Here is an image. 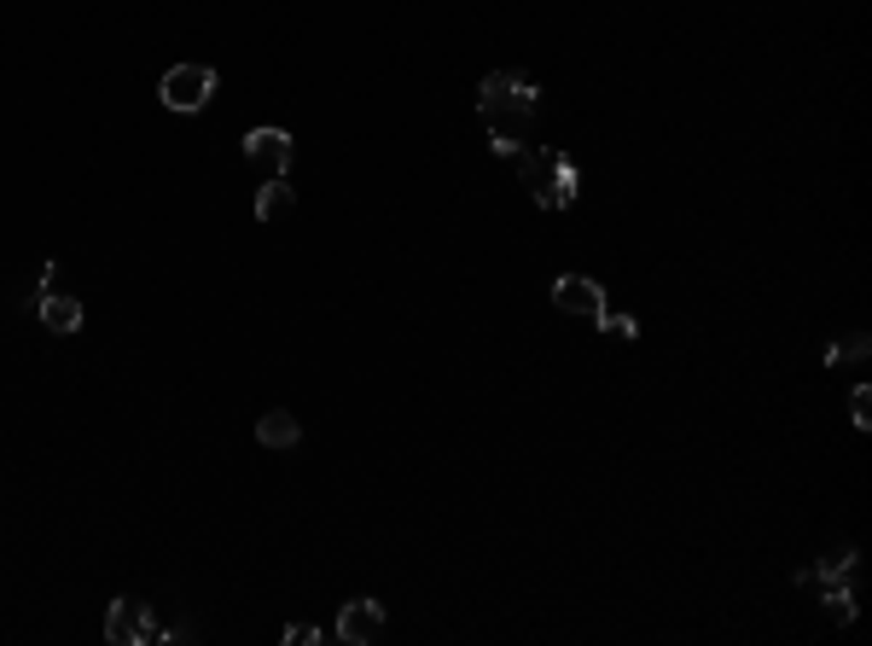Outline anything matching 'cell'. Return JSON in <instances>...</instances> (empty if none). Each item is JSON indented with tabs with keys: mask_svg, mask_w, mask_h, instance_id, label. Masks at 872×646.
Listing matches in <instances>:
<instances>
[{
	"mask_svg": "<svg viewBox=\"0 0 872 646\" xmlns=\"http://www.w3.org/2000/svg\"><path fill=\"white\" fill-rule=\"evenodd\" d=\"M35 315H42V327H47V332H58V338L82 332V303H76V297L42 292V297H35Z\"/></svg>",
	"mask_w": 872,
	"mask_h": 646,
	"instance_id": "ba28073f",
	"label": "cell"
},
{
	"mask_svg": "<svg viewBox=\"0 0 872 646\" xmlns=\"http://www.w3.org/2000/svg\"><path fill=\"white\" fill-rule=\"evenodd\" d=\"M536 106H541L536 83H523V76H512V70H489V76L477 83V117H483L489 146H495L500 157H518V152H523V134H530Z\"/></svg>",
	"mask_w": 872,
	"mask_h": 646,
	"instance_id": "6da1fadb",
	"label": "cell"
},
{
	"mask_svg": "<svg viewBox=\"0 0 872 646\" xmlns=\"http://www.w3.org/2000/svg\"><path fill=\"white\" fill-rule=\"evenodd\" d=\"M518 175L536 193L541 210H571L576 205V169L559 152H518Z\"/></svg>",
	"mask_w": 872,
	"mask_h": 646,
	"instance_id": "7a4b0ae2",
	"label": "cell"
},
{
	"mask_svg": "<svg viewBox=\"0 0 872 646\" xmlns=\"http://www.w3.org/2000/svg\"><path fill=\"white\" fill-rule=\"evenodd\" d=\"M867 355H872V338L867 332H849V338H838V344L826 350V368H861Z\"/></svg>",
	"mask_w": 872,
	"mask_h": 646,
	"instance_id": "8fae6325",
	"label": "cell"
},
{
	"mask_svg": "<svg viewBox=\"0 0 872 646\" xmlns=\"http://www.w3.org/2000/svg\"><path fill=\"white\" fill-rule=\"evenodd\" d=\"M256 437L268 442V449H297V442H302V426H297L286 408H274V414L256 419Z\"/></svg>",
	"mask_w": 872,
	"mask_h": 646,
	"instance_id": "9c48e42d",
	"label": "cell"
},
{
	"mask_svg": "<svg viewBox=\"0 0 872 646\" xmlns=\"http://www.w3.org/2000/svg\"><path fill=\"white\" fill-rule=\"evenodd\" d=\"M106 640H111V646H146V640H157V629H152V605H140V600H111V612H106Z\"/></svg>",
	"mask_w": 872,
	"mask_h": 646,
	"instance_id": "8992f818",
	"label": "cell"
},
{
	"mask_svg": "<svg viewBox=\"0 0 872 646\" xmlns=\"http://www.w3.org/2000/svg\"><path fill=\"white\" fill-rule=\"evenodd\" d=\"M856 612H861L856 594H849L843 582H831V589H826V617H831V623H856Z\"/></svg>",
	"mask_w": 872,
	"mask_h": 646,
	"instance_id": "4fadbf2b",
	"label": "cell"
},
{
	"mask_svg": "<svg viewBox=\"0 0 872 646\" xmlns=\"http://www.w3.org/2000/svg\"><path fill=\"white\" fill-rule=\"evenodd\" d=\"M157 94H164L169 111H205L216 99V70L210 65H175L164 83H157Z\"/></svg>",
	"mask_w": 872,
	"mask_h": 646,
	"instance_id": "3957f363",
	"label": "cell"
},
{
	"mask_svg": "<svg viewBox=\"0 0 872 646\" xmlns=\"http://www.w3.org/2000/svg\"><path fill=\"white\" fill-rule=\"evenodd\" d=\"M384 635V605L378 600H350L338 612V640L343 646H373Z\"/></svg>",
	"mask_w": 872,
	"mask_h": 646,
	"instance_id": "52a82bcc",
	"label": "cell"
},
{
	"mask_svg": "<svg viewBox=\"0 0 872 646\" xmlns=\"http://www.w3.org/2000/svg\"><path fill=\"white\" fill-rule=\"evenodd\" d=\"M599 327L611 332V338H622V344H628V338L640 332V320H634V315H611V309H605V320H599Z\"/></svg>",
	"mask_w": 872,
	"mask_h": 646,
	"instance_id": "9a60e30c",
	"label": "cell"
},
{
	"mask_svg": "<svg viewBox=\"0 0 872 646\" xmlns=\"http://www.w3.org/2000/svg\"><path fill=\"white\" fill-rule=\"evenodd\" d=\"M291 210H297V193L286 180H268V187L256 193V221H286Z\"/></svg>",
	"mask_w": 872,
	"mask_h": 646,
	"instance_id": "30bf717a",
	"label": "cell"
},
{
	"mask_svg": "<svg viewBox=\"0 0 872 646\" xmlns=\"http://www.w3.org/2000/svg\"><path fill=\"white\" fill-rule=\"evenodd\" d=\"M849 419H856V431H872V385H856V396H849Z\"/></svg>",
	"mask_w": 872,
	"mask_h": 646,
	"instance_id": "5bb4252c",
	"label": "cell"
},
{
	"mask_svg": "<svg viewBox=\"0 0 872 646\" xmlns=\"http://www.w3.org/2000/svg\"><path fill=\"white\" fill-rule=\"evenodd\" d=\"M286 640L291 646H309V640H327V635H320V629H286Z\"/></svg>",
	"mask_w": 872,
	"mask_h": 646,
	"instance_id": "2e32d148",
	"label": "cell"
},
{
	"mask_svg": "<svg viewBox=\"0 0 872 646\" xmlns=\"http://www.w3.org/2000/svg\"><path fill=\"white\" fill-rule=\"evenodd\" d=\"M553 303L564 315H576V320H605V286L599 280H587V274H559L553 280Z\"/></svg>",
	"mask_w": 872,
	"mask_h": 646,
	"instance_id": "5b68a950",
	"label": "cell"
},
{
	"mask_svg": "<svg viewBox=\"0 0 872 646\" xmlns=\"http://www.w3.org/2000/svg\"><path fill=\"white\" fill-rule=\"evenodd\" d=\"M849 565H856V548L843 541V548H826V554H820L815 577H826V582H843V577H849Z\"/></svg>",
	"mask_w": 872,
	"mask_h": 646,
	"instance_id": "7c38bea8",
	"label": "cell"
},
{
	"mask_svg": "<svg viewBox=\"0 0 872 646\" xmlns=\"http://www.w3.org/2000/svg\"><path fill=\"white\" fill-rule=\"evenodd\" d=\"M245 157H251V169H256L262 180H286L297 146H291L286 129H251V134H245Z\"/></svg>",
	"mask_w": 872,
	"mask_h": 646,
	"instance_id": "277c9868",
	"label": "cell"
}]
</instances>
